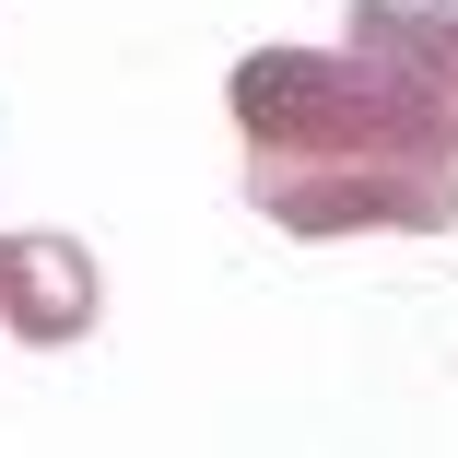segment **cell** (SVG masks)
Here are the masks:
<instances>
[{"label":"cell","instance_id":"1","mask_svg":"<svg viewBox=\"0 0 458 458\" xmlns=\"http://www.w3.org/2000/svg\"><path fill=\"white\" fill-rule=\"evenodd\" d=\"M352 95H364V59L341 47V59H318V47H259L247 71H235V130L259 141V153H306V141H329L341 118H352Z\"/></svg>","mask_w":458,"mask_h":458},{"label":"cell","instance_id":"2","mask_svg":"<svg viewBox=\"0 0 458 458\" xmlns=\"http://www.w3.org/2000/svg\"><path fill=\"white\" fill-rule=\"evenodd\" d=\"M82 318H95V259L71 235H0V329L82 341Z\"/></svg>","mask_w":458,"mask_h":458},{"label":"cell","instance_id":"3","mask_svg":"<svg viewBox=\"0 0 458 458\" xmlns=\"http://www.w3.org/2000/svg\"><path fill=\"white\" fill-rule=\"evenodd\" d=\"M458 0H352V59H377L400 82H446Z\"/></svg>","mask_w":458,"mask_h":458},{"label":"cell","instance_id":"4","mask_svg":"<svg viewBox=\"0 0 458 458\" xmlns=\"http://www.w3.org/2000/svg\"><path fill=\"white\" fill-rule=\"evenodd\" d=\"M446 95H458V36H446Z\"/></svg>","mask_w":458,"mask_h":458}]
</instances>
